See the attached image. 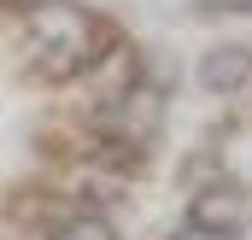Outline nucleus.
Segmentation results:
<instances>
[{
	"instance_id": "423d86ee",
	"label": "nucleus",
	"mask_w": 252,
	"mask_h": 240,
	"mask_svg": "<svg viewBox=\"0 0 252 240\" xmlns=\"http://www.w3.org/2000/svg\"><path fill=\"white\" fill-rule=\"evenodd\" d=\"M176 240H235V235H217V229H182Z\"/></svg>"
},
{
	"instance_id": "f257e3e1",
	"label": "nucleus",
	"mask_w": 252,
	"mask_h": 240,
	"mask_svg": "<svg viewBox=\"0 0 252 240\" xmlns=\"http://www.w3.org/2000/svg\"><path fill=\"white\" fill-rule=\"evenodd\" d=\"M100 24L82 12V6H70V0H41L35 12H30V64H35V76L41 82H70V76H82L88 64L100 59Z\"/></svg>"
},
{
	"instance_id": "39448f33",
	"label": "nucleus",
	"mask_w": 252,
	"mask_h": 240,
	"mask_svg": "<svg viewBox=\"0 0 252 240\" xmlns=\"http://www.w3.org/2000/svg\"><path fill=\"white\" fill-rule=\"evenodd\" d=\"M53 240H118V229L106 223V217H94V211H76V217H64Z\"/></svg>"
},
{
	"instance_id": "0eeeda50",
	"label": "nucleus",
	"mask_w": 252,
	"mask_h": 240,
	"mask_svg": "<svg viewBox=\"0 0 252 240\" xmlns=\"http://www.w3.org/2000/svg\"><path fill=\"white\" fill-rule=\"evenodd\" d=\"M211 6H223V12H252V0H211Z\"/></svg>"
},
{
	"instance_id": "f03ea898",
	"label": "nucleus",
	"mask_w": 252,
	"mask_h": 240,
	"mask_svg": "<svg viewBox=\"0 0 252 240\" xmlns=\"http://www.w3.org/2000/svg\"><path fill=\"white\" fill-rule=\"evenodd\" d=\"M252 199L235 187V181H211L205 193H193L188 205V229H217V235H235L241 223H247Z\"/></svg>"
},
{
	"instance_id": "7ed1b4c3",
	"label": "nucleus",
	"mask_w": 252,
	"mask_h": 240,
	"mask_svg": "<svg viewBox=\"0 0 252 240\" xmlns=\"http://www.w3.org/2000/svg\"><path fill=\"white\" fill-rule=\"evenodd\" d=\"M193 82L205 88V94H241L252 82V53L247 47H211L199 70H193Z\"/></svg>"
},
{
	"instance_id": "20e7f679",
	"label": "nucleus",
	"mask_w": 252,
	"mask_h": 240,
	"mask_svg": "<svg viewBox=\"0 0 252 240\" xmlns=\"http://www.w3.org/2000/svg\"><path fill=\"white\" fill-rule=\"evenodd\" d=\"M82 76H88L106 100H129V94H135V53H129V47H100V59L88 64Z\"/></svg>"
}]
</instances>
